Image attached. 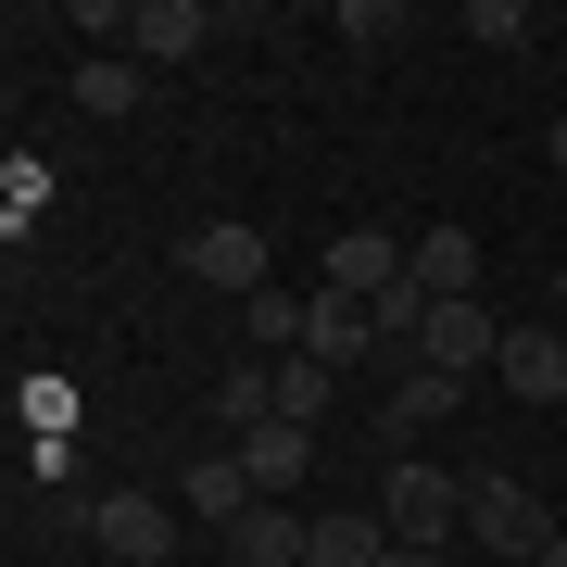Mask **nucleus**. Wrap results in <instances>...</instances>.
Wrapping results in <instances>:
<instances>
[{"mask_svg": "<svg viewBox=\"0 0 567 567\" xmlns=\"http://www.w3.org/2000/svg\"><path fill=\"white\" fill-rule=\"evenodd\" d=\"M379 517H391V543H416V555H454V543H466V480H442L429 454H391V480H379Z\"/></svg>", "mask_w": 567, "mask_h": 567, "instance_id": "nucleus-1", "label": "nucleus"}, {"mask_svg": "<svg viewBox=\"0 0 567 567\" xmlns=\"http://www.w3.org/2000/svg\"><path fill=\"white\" fill-rule=\"evenodd\" d=\"M555 529H567V517H543L517 480H492V466L466 480V543H480V555H505V567H543V543H555Z\"/></svg>", "mask_w": 567, "mask_h": 567, "instance_id": "nucleus-2", "label": "nucleus"}, {"mask_svg": "<svg viewBox=\"0 0 567 567\" xmlns=\"http://www.w3.org/2000/svg\"><path fill=\"white\" fill-rule=\"evenodd\" d=\"M177 278H203V290H227V303H252V290H265V227H240V215L189 227V240H177Z\"/></svg>", "mask_w": 567, "mask_h": 567, "instance_id": "nucleus-3", "label": "nucleus"}, {"mask_svg": "<svg viewBox=\"0 0 567 567\" xmlns=\"http://www.w3.org/2000/svg\"><path fill=\"white\" fill-rule=\"evenodd\" d=\"M89 529H102L114 567H164V555H177V492H102Z\"/></svg>", "mask_w": 567, "mask_h": 567, "instance_id": "nucleus-4", "label": "nucleus"}, {"mask_svg": "<svg viewBox=\"0 0 567 567\" xmlns=\"http://www.w3.org/2000/svg\"><path fill=\"white\" fill-rule=\"evenodd\" d=\"M404 252H416V240H391V227H341L316 290H341V303H391V290H404Z\"/></svg>", "mask_w": 567, "mask_h": 567, "instance_id": "nucleus-5", "label": "nucleus"}, {"mask_svg": "<svg viewBox=\"0 0 567 567\" xmlns=\"http://www.w3.org/2000/svg\"><path fill=\"white\" fill-rule=\"evenodd\" d=\"M252 505H265V492H252V466H240V442H215V454H203V466H189V480H177V517H203L215 543H227V529H240Z\"/></svg>", "mask_w": 567, "mask_h": 567, "instance_id": "nucleus-6", "label": "nucleus"}, {"mask_svg": "<svg viewBox=\"0 0 567 567\" xmlns=\"http://www.w3.org/2000/svg\"><path fill=\"white\" fill-rule=\"evenodd\" d=\"M416 365H454V379L505 365V328H492V303H429V341H416Z\"/></svg>", "mask_w": 567, "mask_h": 567, "instance_id": "nucleus-7", "label": "nucleus"}, {"mask_svg": "<svg viewBox=\"0 0 567 567\" xmlns=\"http://www.w3.org/2000/svg\"><path fill=\"white\" fill-rule=\"evenodd\" d=\"M203 39H215L203 0H140V13H126V51L140 63H203Z\"/></svg>", "mask_w": 567, "mask_h": 567, "instance_id": "nucleus-8", "label": "nucleus"}, {"mask_svg": "<svg viewBox=\"0 0 567 567\" xmlns=\"http://www.w3.org/2000/svg\"><path fill=\"white\" fill-rule=\"evenodd\" d=\"M492 379L517 391V404H567V328H505V365Z\"/></svg>", "mask_w": 567, "mask_h": 567, "instance_id": "nucleus-9", "label": "nucleus"}, {"mask_svg": "<svg viewBox=\"0 0 567 567\" xmlns=\"http://www.w3.org/2000/svg\"><path fill=\"white\" fill-rule=\"evenodd\" d=\"M316 555V517L303 505H252L240 529H227V567H303Z\"/></svg>", "mask_w": 567, "mask_h": 567, "instance_id": "nucleus-10", "label": "nucleus"}, {"mask_svg": "<svg viewBox=\"0 0 567 567\" xmlns=\"http://www.w3.org/2000/svg\"><path fill=\"white\" fill-rule=\"evenodd\" d=\"M404 278L429 290V303H480V240H466V227H429V240L404 252Z\"/></svg>", "mask_w": 567, "mask_h": 567, "instance_id": "nucleus-11", "label": "nucleus"}, {"mask_svg": "<svg viewBox=\"0 0 567 567\" xmlns=\"http://www.w3.org/2000/svg\"><path fill=\"white\" fill-rule=\"evenodd\" d=\"M303 316H316V290H278V278H265L252 303H240V341H252V365H290V353H303Z\"/></svg>", "mask_w": 567, "mask_h": 567, "instance_id": "nucleus-12", "label": "nucleus"}, {"mask_svg": "<svg viewBox=\"0 0 567 567\" xmlns=\"http://www.w3.org/2000/svg\"><path fill=\"white\" fill-rule=\"evenodd\" d=\"M303 567H391V517H379V505H328Z\"/></svg>", "mask_w": 567, "mask_h": 567, "instance_id": "nucleus-13", "label": "nucleus"}, {"mask_svg": "<svg viewBox=\"0 0 567 567\" xmlns=\"http://www.w3.org/2000/svg\"><path fill=\"white\" fill-rule=\"evenodd\" d=\"M240 466H252V492H265V505H290V492H303V466H316V429H252V442H240Z\"/></svg>", "mask_w": 567, "mask_h": 567, "instance_id": "nucleus-14", "label": "nucleus"}, {"mask_svg": "<svg viewBox=\"0 0 567 567\" xmlns=\"http://www.w3.org/2000/svg\"><path fill=\"white\" fill-rule=\"evenodd\" d=\"M252 429H278V365H227L215 379V442H252Z\"/></svg>", "mask_w": 567, "mask_h": 567, "instance_id": "nucleus-15", "label": "nucleus"}, {"mask_svg": "<svg viewBox=\"0 0 567 567\" xmlns=\"http://www.w3.org/2000/svg\"><path fill=\"white\" fill-rule=\"evenodd\" d=\"M152 102V63L140 51H89L76 63V114H140Z\"/></svg>", "mask_w": 567, "mask_h": 567, "instance_id": "nucleus-16", "label": "nucleus"}, {"mask_svg": "<svg viewBox=\"0 0 567 567\" xmlns=\"http://www.w3.org/2000/svg\"><path fill=\"white\" fill-rule=\"evenodd\" d=\"M454 365H404V391H391V404H379V429H391V442H416V429H442L454 416Z\"/></svg>", "mask_w": 567, "mask_h": 567, "instance_id": "nucleus-17", "label": "nucleus"}, {"mask_svg": "<svg viewBox=\"0 0 567 567\" xmlns=\"http://www.w3.org/2000/svg\"><path fill=\"white\" fill-rule=\"evenodd\" d=\"M303 353L316 365H353V353H379V316L341 303V290H316V316H303Z\"/></svg>", "mask_w": 567, "mask_h": 567, "instance_id": "nucleus-18", "label": "nucleus"}, {"mask_svg": "<svg viewBox=\"0 0 567 567\" xmlns=\"http://www.w3.org/2000/svg\"><path fill=\"white\" fill-rule=\"evenodd\" d=\"M328 391H341V365H316V353H290V365H278V416H290V429H316V416H328Z\"/></svg>", "mask_w": 567, "mask_h": 567, "instance_id": "nucleus-19", "label": "nucleus"}, {"mask_svg": "<svg viewBox=\"0 0 567 567\" xmlns=\"http://www.w3.org/2000/svg\"><path fill=\"white\" fill-rule=\"evenodd\" d=\"M454 39H480V51H529V13H517V0H466Z\"/></svg>", "mask_w": 567, "mask_h": 567, "instance_id": "nucleus-20", "label": "nucleus"}, {"mask_svg": "<svg viewBox=\"0 0 567 567\" xmlns=\"http://www.w3.org/2000/svg\"><path fill=\"white\" fill-rule=\"evenodd\" d=\"M341 39H353V51H391V39H404V13H391V0H353Z\"/></svg>", "mask_w": 567, "mask_h": 567, "instance_id": "nucleus-21", "label": "nucleus"}, {"mask_svg": "<svg viewBox=\"0 0 567 567\" xmlns=\"http://www.w3.org/2000/svg\"><path fill=\"white\" fill-rule=\"evenodd\" d=\"M543 152H555V177H567V114H555V126H543Z\"/></svg>", "mask_w": 567, "mask_h": 567, "instance_id": "nucleus-22", "label": "nucleus"}, {"mask_svg": "<svg viewBox=\"0 0 567 567\" xmlns=\"http://www.w3.org/2000/svg\"><path fill=\"white\" fill-rule=\"evenodd\" d=\"M391 567H454V555H416V543H391Z\"/></svg>", "mask_w": 567, "mask_h": 567, "instance_id": "nucleus-23", "label": "nucleus"}, {"mask_svg": "<svg viewBox=\"0 0 567 567\" xmlns=\"http://www.w3.org/2000/svg\"><path fill=\"white\" fill-rule=\"evenodd\" d=\"M543 567H567V529H555V543H543Z\"/></svg>", "mask_w": 567, "mask_h": 567, "instance_id": "nucleus-24", "label": "nucleus"}, {"mask_svg": "<svg viewBox=\"0 0 567 567\" xmlns=\"http://www.w3.org/2000/svg\"><path fill=\"white\" fill-rule=\"evenodd\" d=\"M555 316H567V290H555Z\"/></svg>", "mask_w": 567, "mask_h": 567, "instance_id": "nucleus-25", "label": "nucleus"}, {"mask_svg": "<svg viewBox=\"0 0 567 567\" xmlns=\"http://www.w3.org/2000/svg\"><path fill=\"white\" fill-rule=\"evenodd\" d=\"M555 290H567V278H555Z\"/></svg>", "mask_w": 567, "mask_h": 567, "instance_id": "nucleus-26", "label": "nucleus"}]
</instances>
